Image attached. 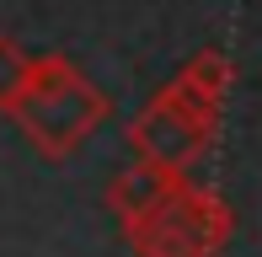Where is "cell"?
<instances>
[{
	"label": "cell",
	"mask_w": 262,
	"mask_h": 257,
	"mask_svg": "<svg viewBox=\"0 0 262 257\" xmlns=\"http://www.w3.org/2000/svg\"><path fill=\"white\" fill-rule=\"evenodd\" d=\"M128 247H134L139 257H214L204 241L193 236V230L182 225V220L171 215V209H166V215H156L150 220V225H139V230H128Z\"/></svg>",
	"instance_id": "6"
},
{
	"label": "cell",
	"mask_w": 262,
	"mask_h": 257,
	"mask_svg": "<svg viewBox=\"0 0 262 257\" xmlns=\"http://www.w3.org/2000/svg\"><path fill=\"white\" fill-rule=\"evenodd\" d=\"M214 134H220V123H214L209 113H198L193 102H182L171 86H161L156 97L134 113V123H128L134 156L166 161V166H182V172L214 145Z\"/></svg>",
	"instance_id": "2"
},
{
	"label": "cell",
	"mask_w": 262,
	"mask_h": 257,
	"mask_svg": "<svg viewBox=\"0 0 262 257\" xmlns=\"http://www.w3.org/2000/svg\"><path fill=\"white\" fill-rule=\"evenodd\" d=\"M43 161H70L97 128L113 118V97L86 80L64 54H32L27 86L6 113Z\"/></svg>",
	"instance_id": "1"
},
{
	"label": "cell",
	"mask_w": 262,
	"mask_h": 257,
	"mask_svg": "<svg viewBox=\"0 0 262 257\" xmlns=\"http://www.w3.org/2000/svg\"><path fill=\"white\" fill-rule=\"evenodd\" d=\"M177 86H182L187 97H198L204 108L225 113V97H230V86H235V59H230L225 49H198L193 59L182 65Z\"/></svg>",
	"instance_id": "5"
},
{
	"label": "cell",
	"mask_w": 262,
	"mask_h": 257,
	"mask_svg": "<svg viewBox=\"0 0 262 257\" xmlns=\"http://www.w3.org/2000/svg\"><path fill=\"white\" fill-rule=\"evenodd\" d=\"M171 215L182 220V225L193 230V236L204 241V247H209L214 257L230 247V236H235V215H230V204H225V198L214 193V188H193V182H187V188L177 193Z\"/></svg>",
	"instance_id": "4"
},
{
	"label": "cell",
	"mask_w": 262,
	"mask_h": 257,
	"mask_svg": "<svg viewBox=\"0 0 262 257\" xmlns=\"http://www.w3.org/2000/svg\"><path fill=\"white\" fill-rule=\"evenodd\" d=\"M182 188H187L182 166H166V161L139 156V161H128V166L107 182V209H113L118 230L128 236V230L150 225L156 215H166V209L177 204V193H182Z\"/></svg>",
	"instance_id": "3"
},
{
	"label": "cell",
	"mask_w": 262,
	"mask_h": 257,
	"mask_svg": "<svg viewBox=\"0 0 262 257\" xmlns=\"http://www.w3.org/2000/svg\"><path fill=\"white\" fill-rule=\"evenodd\" d=\"M27 70H32V54L21 49L16 38H0V113H11V102L21 97Z\"/></svg>",
	"instance_id": "7"
}]
</instances>
